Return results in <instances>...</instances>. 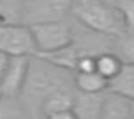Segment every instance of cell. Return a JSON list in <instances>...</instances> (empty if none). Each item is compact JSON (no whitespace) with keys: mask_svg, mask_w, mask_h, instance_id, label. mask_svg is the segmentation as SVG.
<instances>
[{"mask_svg":"<svg viewBox=\"0 0 134 119\" xmlns=\"http://www.w3.org/2000/svg\"><path fill=\"white\" fill-rule=\"evenodd\" d=\"M2 119H7V117H23L25 114V107L23 103L20 101V98H2Z\"/></svg>","mask_w":134,"mask_h":119,"instance_id":"16","label":"cell"},{"mask_svg":"<svg viewBox=\"0 0 134 119\" xmlns=\"http://www.w3.org/2000/svg\"><path fill=\"white\" fill-rule=\"evenodd\" d=\"M31 59L29 55H13L9 68L0 75V96L2 98H20L29 68H31Z\"/></svg>","mask_w":134,"mask_h":119,"instance_id":"5","label":"cell"},{"mask_svg":"<svg viewBox=\"0 0 134 119\" xmlns=\"http://www.w3.org/2000/svg\"><path fill=\"white\" fill-rule=\"evenodd\" d=\"M97 55L95 52H82L81 50V57L75 71H97Z\"/></svg>","mask_w":134,"mask_h":119,"instance_id":"18","label":"cell"},{"mask_svg":"<svg viewBox=\"0 0 134 119\" xmlns=\"http://www.w3.org/2000/svg\"><path fill=\"white\" fill-rule=\"evenodd\" d=\"M73 92H75V85L73 87H64V89L54 91L50 96H47L45 101L41 103V109H40L41 116L48 117L54 112L73 109Z\"/></svg>","mask_w":134,"mask_h":119,"instance_id":"10","label":"cell"},{"mask_svg":"<svg viewBox=\"0 0 134 119\" xmlns=\"http://www.w3.org/2000/svg\"><path fill=\"white\" fill-rule=\"evenodd\" d=\"M73 0H25V18L23 23H41V21L61 20L70 12Z\"/></svg>","mask_w":134,"mask_h":119,"instance_id":"6","label":"cell"},{"mask_svg":"<svg viewBox=\"0 0 134 119\" xmlns=\"http://www.w3.org/2000/svg\"><path fill=\"white\" fill-rule=\"evenodd\" d=\"M114 52L122 57L124 62H134V36L132 34H124V36L116 37Z\"/></svg>","mask_w":134,"mask_h":119,"instance_id":"15","label":"cell"},{"mask_svg":"<svg viewBox=\"0 0 134 119\" xmlns=\"http://www.w3.org/2000/svg\"><path fill=\"white\" fill-rule=\"evenodd\" d=\"M105 98L104 92H84L75 89L73 92V112L77 119H102V105Z\"/></svg>","mask_w":134,"mask_h":119,"instance_id":"7","label":"cell"},{"mask_svg":"<svg viewBox=\"0 0 134 119\" xmlns=\"http://www.w3.org/2000/svg\"><path fill=\"white\" fill-rule=\"evenodd\" d=\"M31 27L36 37L38 52H52V50H59L73 45L72 29L63 20L32 23Z\"/></svg>","mask_w":134,"mask_h":119,"instance_id":"4","label":"cell"},{"mask_svg":"<svg viewBox=\"0 0 134 119\" xmlns=\"http://www.w3.org/2000/svg\"><path fill=\"white\" fill-rule=\"evenodd\" d=\"M68 82H70L68 70H61V68L54 66L50 62L32 55L27 82H25L23 92H21V96H23L21 103H23L25 110L40 112L45 98L50 96L54 91L64 89V87H73V84L70 85Z\"/></svg>","mask_w":134,"mask_h":119,"instance_id":"1","label":"cell"},{"mask_svg":"<svg viewBox=\"0 0 134 119\" xmlns=\"http://www.w3.org/2000/svg\"><path fill=\"white\" fill-rule=\"evenodd\" d=\"M109 89L134 99V62H124L122 71L109 80Z\"/></svg>","mask_w":134,"mask_h":119,"instance_id":"12","label":"cell"},{"mask_svg":"<svg viewBox=\"0 0 134 119\" xmlns=\"http://www.w3.org/2000/svg\"><path fill=\"white\" fill-rule=\"evenodd\" d=\"M36 57L47 60L54 66L61 68V70H68L75 73L77 64H79V57H81V50L75 48L73 45H70V46L52 50V52H36Z\"/></svg>","mask_w":134,"mask_h":119,"instance_id":"9","label":"cell"},{"mask_svg":"<svg viewBox=\"0 0 134 119\" xmlns=\"http://www.w3.org/2000/svg\"><path fill=\"white\" fill-rule=\"evenodd\" d=\"M75 20L86 29L109 37H120L127 34L124 14L118 5L107 4L104 0H73L70 9Z\"/></svg>","mask_w":134,"mask_h":119,"instance_id":"2","label":"cell"},{"mask_svg":"<svg viewBox=\"0 0 134 119\" xmlns=\"http://www.w3.org/2000/svg\"><path fill=\"white\" fill-rule=\"evenodd\" d=\"M124 68V60L116 52H100L97 55V71L105 77L107 80H113Z\"/></svg>","mask_w":134,"mask_h":119,"instance_id":"13","label":"cell"},{"mask_svg":"<svg viewBox=\"0 0 134 119\" xmlns=\"http://www.w3.org/2000/svg\"><path fill=\"white\" fill-rule=\"evenodd\" d=\"M131 112H132V119H134V99H131Z\"/></svg>","mask_w":134,"mask_h":119,"instance_id":"21","label":"cell"},{"mask_svg":"<svg viewBox=\"0 0 134 119\" xmlns=\"http://www.w3.org/2000/svg\"><path fill=\"white\" fill-rule=\"evenodd\" d=\"M0 52H5L9 55H36L38 45L32 27L27 23H2Z\"/></svg>","mask_w":134,"mask_h":119,"instance_id":"3","label":"cell"},{"mask_svg":"<svg viewBox=\"0 0 134 119\" xmlns=\"http://www.w3.org/2000/svg\"><path fill=\"white\" fill-rule=\"evenodd\" d=\"M75 89L84 92H104L109 89V80L98 71H75L73 73Z\"/></svg>","mask_w":134,"mask_h":119,"instance_id":"11","label":"cell"},{"mask_svg":"<svg viewBox=\"0 0 134 119\" xmlns=\"http://www.w3.org/2000/svg\"><path fill=\"white\" fill-rule=\"evenodd\" d=\"M104 2H107V4H113V5H116L120 0H104Z\"/></svg>","mask_w":134,"mask_h":119,"instance_id":"20","label":"cell"},{"mask_svg":"<svg viewBox=\"0 0 134 119\" xmlns=\"http://www.w3.org/2000/svg\"><path fill=\"white\" fill-rule=\"evenodd\" d=\"M48 119H77V114L73 112V109H66V110L54 112L52 116H48Z\"/></svg>","mask_w":134,"mask_h":119,"instance_id":"19","label":"cell"},{"mask_svg":"<svg viewBox=\"0 0 134 119\" xmlns=\"http://www.w3.org/2000/svg\"><path fill=\"white\" fill-rule=\"evenodd\" d=\"M2 23H23L25 0H2Z\"/></svg>","mask_w":134,"mask_h":119,"instance_id":"14","label":"cell"},{"mask_svg":"<svg viewBox=\"0 0 134 119\" xmlns=\"http://www.w3.org/2000/svg\"><path fill=\"white\" fill-rule=\"evenodd\" d=\"M116 5H118V9L122 11V14H124L127 34H132L134 36V0H120Z\"/></svg>","mask_w":134,"mask_h":119,"instance_id":"17","label":"cell"},{"mask_svg":"<svg viewBox=\"0 0 134 119\" xmlns=\"http://www.w3.org/2000/svg\"><path fill=\"white\" fill-rule=\"evenodd\" d=\"M102 119H132L131 98L109 89L102 105Z\"/></svg>","mask_w":134,"mask_h":119,"instance_id":"8","label":"cell"}]
</instances>
